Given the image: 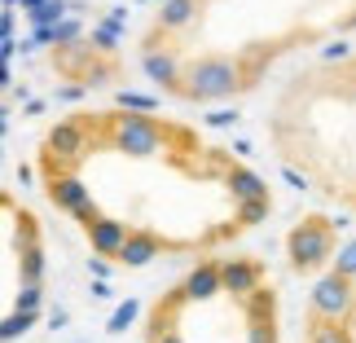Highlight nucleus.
Returning a JSON list of instances; mask_svg holds the SVG:
<instances>
[{
	"instance_id": "obj_6",
	"label": "nucleus",
	"mask_w": 356,
	"mask_h": 343,
	"mask_svg": "<svg viewBox=\"0 0 356 343\" xmlns=\"http://www.w3.org/2000/svg\"><path fill=\"white\" fill-rule=\"evenodd\" d=\"M0 255H5V339L13 343L26 335L44 308V273H49V246L44 221L35 207L13 189H0Z\"/></svg>"
},
{
	"instance_id": "obj_1",
	"label": "nucleus",
	"mask_w": 356,
	"mask_h": 343,
	"mask_svg": "<svg viewBox=\"0 0 356 343\" xmlns=\"http://www.w3.org/2000/svg\"><path fill=\"white\" fill-rule=\"evenodd\" d=\"M31 172L49 212L115 273L238 251L277 207L251 159L141 102L58 115L35 136Z\"/></svg>"
},
{
	"instance_id": "obj_2",
	"label": "nucleus",
	"mask_w": 356,
	"mask_h": 343,
	"mask_svg": "<svg viewBox=\"0 0 356 343\" xmlns=\"http://www.w3.org/2000/svg\"><path fill=\"white\" fill-rule=\"evenodd\" d=\"M356 40V0H159L136 66L176 106H234L277 88L317 49Z\"/></svg>"
},
{
	"instance_id": "obj_5",
	"label": "nucleus",
	"mask_w": 356,
	"mask_h": 343,
	"mask_svg": "<svg viewBox=\"0 0 356 343\" xmlns=\"http://www.w3.org/2000/svg\"><path fill=\"white\" fill-rule=\"evenodd\" d=\"M291 278L308 282L299 343H356V225L339 212H308L286 229Z\"/></svg>"
},
{
	"instance_id": "obj_3",
	"label": "nucleus",
	"mask_w": 356,
	"mask_h": 343,
	"mask_svg": "<svg viewBox=\"0 0 356 343\" xmlns=\"http://www.w3.org/2000/svg\"><path fill=\"white\" fill-rule=\"evenodd\" d=\"M259 128L299 194L356 216V40L295 66L268 93Z\"/></svg>"
},
{
	"instance_id": "obj_4",
	"label": "nucleus",
	"mask_w": 356,
	"mask_h": 343,
	"mask_svg": "<svg viewBox=\"0 0 356 343\" xmlns=\"http://www.w3.org/2000/svg\"><path fill=\"white\" fill-rule=\"evenodd\" d=\"M136 343H282V286L264 255L189 264L145 304Z\"/></svg>"
}]
</instances>
